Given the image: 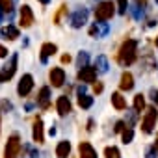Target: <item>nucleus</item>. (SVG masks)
I'll return each mask as SVG.
<instances>
[{
  "instance_id": "f257e3e1",
  "label": "nucleus",
  "mask_w": 158,
  "mask_h": 158,
  "mask_svg": "<svg viewBox=\"0 0 158 158\" xmlns=\"http://www.w3.org/2000/svg\"><path fill=\"white\" fill-rule=\"evenodd\" d=\"M136 48H138V41L136 39H128L121 45L119 48V63L123 65H132L136 61Z\"/></svg>"
},
{
  "instance_id": "f03ea898",
  "label": "nucleus",
  "mask_w": 158,
  "mask_h": 158,
  "mask_svg": "<svg viewBox=\"0 0 158 158\" xmlns=\"http://www.w3.org/2000/svg\"><path fill=\"white\" fill-rule=\"evenodd\" d=\"M114 13H115V6L110 0H104V2H101L95 8V19L97 21H108V19L114 17Z\"/></svg>"
},
{
  "instance_id": "7ed1b4c3",
  "label": "nucleus",
  "mask_w": 158,
  "mask_h": 158,
  "mask_svg": "<svg viewBox=\"0 0 158 158\" xmlns=\"http://www.w3.org/2000/svg\"><path fill=\"white\" fill-rule=\"evenodd\" d=\"M156 117H158V114H156V108H147V112H145V117H143V121H141V130L145 132V134H151L152 132V128H154V125H156Z\"/></svg>"
},
{
  "instance_id": "20e7f679",
  "label": "nucleus",
  "mask_w": 158,
  "mask_h": 158,
  "mask_svg": "<svg viewBox=\"0 0 158 158\" xmlns=\"http://www.w3.org/2000/svg\"><path fill=\"white\" fill-rule=\"evenodd\" d=\"M17 54H13L10 60H8V63L2 67V71H0V82H8L10 78L15 74V71H17Z\"/></svg>"
},
{
  "instance_id": "39448f33",
  "label": "nucleus",
  "mask_w": 158,
  "mask_h": 158,
  "mask_svg": "<svg viewBox=\"0 0 158 158\" xmlns=\"http://www.w3.org/2000/svg\"><path fill=\"white\" fill-rule=\"evenodd\" d=\"M19 151H21V139H19L17 134H13V136L8 139V143H6L4 154H6V158H17Z\"/></svg>"
},
{
  "instance_id": "423d86ee",
  "label": "nucleus",
  "mask_w": 158,
  "mask_h": 158,
  "mask_svg": "<svg viewBox=\"0 0 158 158\" xmlns=\"http://www.w3.org/2000/svg\"><path fill=\"white\" fill-rule=\"evenodd\" d=\"M32 88H34V78H32V74H24V76L21 78L19 86H17V93H19L21 97H26V95L32 91Z\"/></svg>"
},
{
  "instance_id": "0eeeda50",
  "label": "nucleus",
  "mask_w": 158,
  "mask_h": 158,
  "mask_svg": "<svg viewBox=\"0 0 158 158\" xmlns=\"http://www.w3.org/2000/svg\"><path fill=\"white\" fill-rule=\"evenodd\" d=\"M48 78H50V84H52L54 88H61L63 82H65V71H63L61 67H54V69H50Z\"/></svg>"
},
{
  "instance_id": "6e6552de",
  "label": "nucleus",
  "mask_w": 158,
  "mask_h": 158,
  "mask_svg": "<svg viewBox=\"0 0 158 158\" xmlns=\"http://www.w3.org/2000/svg\"><path fill=\"white\" fill-rule=\"evenodd\" d=\"M95 78H97L95 67L84 65V67H80V71H78V80L80 82H95Z\"/></svg>"
},
{
  "instance_id": "1a4fd4ad",
  "label": "nucleus",
  "mask_w": 158,
  "mask_h": 158,
  "mask_svg": "<svg viewBox=\"0 0 158 158\" xmlns=\"http://www.w3.org/2000/svg\"><path fill=\"white\" fill-rule=\"evenodd\" d=\"M86 23H88V10L82 8V10L73 13V17H71V26L73 28H82Z\"/></svg>"
},
{
  "instance_id": "9d476101",
  "label": "nucleus",
  "mask_w": 158,
  "mask_h": 158,
  "mask_svg": "<svg viewBox=\"0 0 158 158\" xmlns=\"http://www.w3.org/2000/svg\"><path fill=\"white\" fill-rule=\"evenodd\" d=\"M32 24H34V13H32L30 6H23L21 8V26L30 28Z\"/></svg>"
},
{
  "instance_id": "9b49d317",
  "label": "nucleus",
  "mask_w": 158,
  "mask_h": 158,
  "mask_svg": "<svg viewBox=\"0 0 158 158\" xmlns=\"http://www.w3.org/2000/svg\"><path fill=\"white\" fill-rule=\"evenodd\" d=\"M108 24L104 23V21H99V23H95L91 28H89V35L91 37H104L106 34H108Z\"/></svg>"
},
{
  "instance_id": "f8f14e48",
  "label": "nucleus",
  "mask_w": 158,
  "mask_h": 158,
  "mask_svg": "<svg viewBox=\"0 0 158 158\" xmlns=\"http://www.w3.org/2000/svg\"><path fill=\"white\" fill-rule=\"evenodd\" d=\"M32 136H34V141H37V143H43V141H45V136H43V121H41V117H35V119H34Z\"/></svg>"
},
{
  "instance_id": "ddd939ff",
  "label": "nucleus",
  "mask_w": 158,
  "mask_h": 158,
  "mask_svg": "<svg viewBox=\"0 0 158 158\" xmlns=\"http://www.w3.org/2000/svg\"><path fill=\"white\" fill-rule=\"evenodd\" d=\"M78 152H80V158H97L95 149L88 141H82L80 145H78Z\"/></svg>"
},
{
  "instance_id": "4468645a",
  "label": "nucleus",
  "mask_w": 158,
  "mask_h": 158,
  "mask_svg": "<svg viewBox=\"0 0 158 158\" xmlns=\"http://www.w3.org/2000/svg\"><path fill=\"white\" fill-rule=\"evenodd\" d=\"M119 88H121L123 91H130V89L134 88V76H132L128 71H125V73L121 74V82H119Z\"/></svg>"
},
{
  "instance_id": "2eb2a0df",
  "label": "nucleus",
  "mask_w": 158,
  "mask_h": 158,
  "mask_svg": "<svg viewBox=\"0 0 158 158\" xmlns=\"http://www.w3.org/2000/svg\"><path fill=\"white\" fill-rule=\"evenodd\" d=\"M56 108H58V114H60V115H67V114L71 112V101H69V97H67V95L60 97L58 102H56Z\"/></svg>"
},
{
  "instance_id": "dca6fc26",
  "label": "nucleus",
  "mask_w": 158,
  "mask_h": 158,
  "mask_svg": "<svg viewBox=\"0 0 158 158\" xmlns=\"http://www.w3.org/2000/svg\"><path fill=\"white\" fill-rule=\"evenodd\" d=\"M56 50H58V47H56L54 43H45V45L41 47V61L47 63V60H48L50 56H54Z\"/></svg>"
},
{
  "instance_id": "f3484780",
  "label": "nucleus",
  "mask_w": 158,
  "mask_h": 158,
  "mask_svg": "<svg viewBox=\"0 0 158 158\" xmlns=\"http://www.w3.org/2000/svg\"><path fill=\"white\" fill-rule=\"evenodd\" d=\"M0 34H2L6 39H10V41H15V39L19 37V28H17V26H13V24H8L6 28L0 30Z\"/></svg>"
},
{
  "instance_id": "a211bd4d",
  "label": "nucleus",
  "mask_w": 158,
  "mask_h": 158,
  "mask_svg": "<svg viewBox=\"0 0 158 158\" xmlns=\"http://www.w3.org/2000/svg\"><path fill=\"white\" fill-rule=\"evenodd\" d=\"M48 97H50V89L48 88H41V91H39V97H37V104L43 108V110H47L50 104H48Z\"/></svg>"
},
{
  "instance_id": "6ab92c4d",
  "label": "nucleus",
  "mask_w": 158,
  "mask_h": 158,
  "mask_svg": "<svg viewBox=\"0 0 158 158\" xmlns=\"http://www.w3.org/2000/svg\"><path fill=\"white\" fill-rule=\"evenodd\" d=\"M17 158H39V152H37V149H34L32 145H24V147H23V152L19 151Z\"/></svg>"
},
{
  "instance_id": "aec40b11",
  "label": "nucleus",
  "mask_w": 158,
  "mask_h": 158,
  "mask_svg": "<svg viewBox=\"0 0 158 158\" xmlns=\"http://www.w3.org/2000/svg\"><path fill=\"white\" fill-rule=\"evenodd\" d=\"M69 152H71V143H69V141H60L58 147H56V154H58V158H67Z\"/></svg>"
},
{
  "instance_id": "412c9836",
  "label": "nucleus",
  "mask_w": 158,
  "mask_h": 158,
  "mask_svg": "<svg viewBox=\"0 0 158 158\" xmlns=\"http://www.w3.org/2000/svg\"><path fill=\"white\" fill-rule=\"evenodd\" d=\"M112 104H114V108L115 110H125L127 108V102H125V99H123V95L121 93H112Z\"/></svg>"
},
{
  "instance_id": "4be33fe9",
  "label": "nucleus",
  "mask_w": 158,
  "mask_h": 158,
  "mask_svg": "<svg viewBox=\"0 0 158 158\" xmlns=\"http://www.w3.org/2000/svg\"><path fill=\"white\" fill-rule=\"evenodd\" d=\"M95 71L97 73H106L108 71V60H106V56H97V60H95Z\"/></svg>"
},
{
  "instance_id": "5701e85b",
  "label": "nucleus",
  "mask_w": 158,
  "mask_h": 158,
  "mask_svg": "<svg viewBox=\"0 0 158 158\" xmlns=\"http://www.w3.org/2000/svg\"><path fill=\"white\" fill-rule=\"evenodd\" d=\"M93 104V97H89V95H86V93H80L78 95V106L80 108H89Z\"/></svg>"
},
{
  "instance_id": "b1692460",
  "label": "nucleus",
  "mask_w": 158,
  "mask_h": 158,
  "mask_svg": "<svg viewBox=\"0 0 158 158\" xmlns=\"http://www.w3.org/2000/svg\"><path fill=\"white\" fill-rule=\"evenodd\" d=\"M132 13H134V19L136 21H139L143 17V2H141V0H136V4L132 8Z\"/></svg>"
},
{
  "instance_id": "393cba45",
  "label": "nucleus",
  "mask_w": 158,
  "mask_h": 158,
  "mask_svg": "<svg viewBox=\"0 0 158 158\" xmlns=\"http://www.w3.org/2000/svg\"><path fill=\"white\" fill-rule=\"evenodd\" d=\"M134 110H136V112L145 110V99H143V95H141V93H138V95L134 97Z\"/></svg>"
},
{
  "instance_id": "a878e982",
  "label": "nucleus",
  "mask_w": 158,
  "mask_h": 158,
  "mask_svg": "<svg viewBox=\"0 0 158 158\" xmlns=\"http://www.w3.org/2000/svg\"><path fill=\"white\" fill-rule=\"evenodd\" d=\"M0 10H2V13H11L13 11V0H0Z\"/></svg>"
},
{
  "instance_id": "bb28decb",
  "label": "nucleus",
  "mask_w": 158,
  "mask_h": 158,
  "mask_svg": "<svg viewBox=\"0 0 158 158\" xmlns=\"http://www.w3.org/2000/svg\"><path fill=\"white\" fill-rule=\"evenodd\" d=\"M121 134H123V143H130L132 138H134V130H132L130 127H128V128H123Z\"/></svg>"
},
{
  "instance_id": "cd10ccee",
  "label": "nucleus",
  "mask_w": 158,
  "mask_h": 158,
  "mask_svg": "<svg viewBox=\"0 0 158 158\" xmlns=\"http://www.w3.org/2000/svg\"><path fill=\"white\" fill-rule=\"evenodd\" d=\"M104 156L106 158H119L121 154H119V149L117 147H106L104 149Z\"/></svg>"
},
{
  "instance_id": "c85d7f7f",
  "label": "nucleus",
  "mask_w": 158,
  "mask_h": 158,
  "mask_svg": "<svg viewBox=\"0 0 158 158\" xmlns=\"http://www.w3.org/2000/svg\"><path fill=\"white\" fill-rule=\"evenodd\" d=\"M78 67H84V65H88V52H80L78 54Z\"/></svg>"
},
{
  "instance_id": "c756f323",
  "label": "nucleus",
  "mask_w": 158,
  "mask_h": 158,
  "mask_svg": "<svg viewBox=\"0 0 158 158\" xmlns=\"http://www.w3.org/2000/svg\"><path fill=\"white\" fill-rule=\"evenodd\" d=\"M65 11H67V6H65V4H63V6H61V8H60V11H58V13H56V17H54V23H56V24H60V21H61V17H63V15H65Z\"/></svg>"
},
{
  "instance_id": "7c9ffc66",
  "label": "nucleus",
  "mask_w": 158,
  "mask_h": 158,
  "mask_svg": "<svg viewBox=\"0 0 158 158\" xmlns=\"http://www.w3.org/2000/svg\"><path fill=\"white\" fill-rule=\"evenodd\" d=\"M127 0H117V11L121 13V15H125L127 13Z\"/></svg>"
},
{
  "instance_id": "2f4dec72",
  "label": "nucleus",
  "mask_w": 158,
  "mask_h": 158,
  "mask_svg": "<svg viewBox=\"0 0 158 158\" xmlns=\"http://www.w3.org/2000/svg\"><path fill=\"white\" fill-rule=\"evenodd\" d=\"M145 156H147V158H156V147H154V145L149 147V149L145 151Z\"/></svg>"
},
{
  "instance_id": "473e14b6",
  "label": "nucleus",
  "mask_w": 158,
  "mask_h": 158,
  "mask_svg": "<svg viewBox=\"0 0 158 158\" xmlns=\"http://www.w3.org/2000/svg\"><path fill=\"white\" fill-rule=\"evenodd\" d=\"M102 89H104V88H102V84H101V82H97V84L93 86V91H95L97 95H99V93H102Z\"/></svg>"
},
{
  "instance_id": "72a5a7b5",
  "label": "nucleus",
  "mask_w": 158,
  "mask_h": 158,
  "mask_svg": "<svg viewBox=\"0 0 158 158\" xmlns=\"http://www.w3.org/2000/svg\"><path fill=\"white\" fill-rule=\"evenodd\" d=\"M123 128H125V123H123V121H117V123H115V132H121Z\"/></svg>"
},
{
  "instance_id": "f704fd0d",
  "label": "nucleus",
  "mask_w": 158,
  "mask_h": 158,
  "mask_svg": "<svg viewBox=\"0 0 158 158\" xmlns=\"http://www.w3.org/2000/svg\"><path fill=\"white\" fill-rule=\"evenodd\" d=\"M4 56H8V48H4L2 45H0V58H4Z\"/></svg>"
},
{
  "instance_id": "c9c22d12",
  "label": "nucleus",
  "mask_w": 158,
  "mask_h": 158,
  "mask_svg": "<svg viewBox=\"0 0 158 158\" xmlns=\"http://www.w3.org/2000/svg\"><path fill=\"white\" fill-rule=\"evenodd\" d=\"M69 61H71V56L69 54H63L61 56V63H69Z\"/></svg>"
},
{
  "instance_id": "e433bc0d",
  "label": "nucleus",
  "mask_w": 158,
  "mask_h": 158,
  "mask_svg": "<svg viewBox=\"0 0 158 158\" xmlns=\"http://www.w3.org/2000/svg\"><path fill=\"white\" fill-rule=\"evenodd\" d=\"M2 110H11V104L6 102V101H2Z\"/></svg>"
},
{
  "instance_id": "4c0bfd02",
  "label": "nucleus",
  "mask_w": 158,
  "mask_h": 158,
  "mask_svg": "<svg viewBox=\"0 0 158 158\" xmlns=\"http://www.w3.org/2000/svg\"><path fill=\"white\" fill-rule=\"evenodd\" d=\"M152 101H154L156 106H158V91H152Z\"/></svg>"
},
{
  "instance_id": "58836bf2",
  "label": "nucleus",
  "mask_w": 158,
  "mask_h": 158,
  "mask_svg": "<svg viewBox=\"0 0 158 158\" xmlns=\"http://www.w3.org/2000/svg\"><path fill=\"white\" fill-rule=\"evenodd\" d=\"M39 2H41V4H48V2H50V0H39Z\"/></svg>"
},
{
  "instance_id": "ea45409f",
  "label": "nucleus",
  "mask_w": 158,
  "mask_h": 158,
  "mask_svg": "<svg viewBox=\"0 0 158 158\" xmlns=\"http://www.w3.org/2000/svg\"><path fill=\"white\" fill-rule=\"evenodd\" d=\"M154 147H156V151H158V139H156V143H154Z\"/></svg>"
},
{
  "instance_id": "a19ab883",
  "label": "nucleus",
  "mask_w": 158,
  "mask_h": 158,
  "mask_svg": "<svg viewBox=\"0 0 158 158\" xmlns=\"http://www.w3.org/2000/svg\"><path fill=\"white\" fill-rule=\"evenodd\" d=\"M0 21H2V10H0Z\"/></svg>"
},
{
  "instance_id": "79ce46f5",
  "label": "nucleus",
  "mask_w": 158,
  "mask_h": 158,
  "mask_svg": "<svg viewBox=\"0 0 158 158\" xmlns=\"http://www.w3.org/2000/svg\"><path fill=\"white\" fill-rule=\"evenodd\" d=\"M156 47H158V37H156Z\"/></svg>"
},
{
  "instance_id": "37998d69",
  "label": "nucleus",
  "mask_w": 158,
  "mask_h": 158,
  "mask_svg": "<svg viewBox=\"0 0 158 158\" xmlns=\"http://www.w3.org/2000/svg\"><path fill=\"white\" fill-rule=\"evenodd\" d=\"M156 4H158V0H156Z\"/></svg>"
}]
</instances>
